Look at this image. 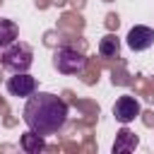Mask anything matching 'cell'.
<instances>
[{
    "mask_svg": "<svg viewBox=\"0 0 154 154\" xmlns=\"http://www.w3.org/2000/svg\"><path fill=\"white\" fill-rule=\"evenodd\" d=\"M103 24H106V29H108V31H116V29L120 26V17H118L116 12H108V14H106V19H103Z\"/></svg>",
    "mask_w": 154,
    "mask_h": 154,
    "instance_id": "cell-17",
    "label": "cell"
},
{
    "mask_svg": "<svg viewBox=\"0 0 154 154\" xmlns=\"http://www.w3.org/2000/svg\"><path fill=\"white\" fill-rule=\"evenodd\" d=\"M132 87H135V91H137L140 96H144L149 103H154V77H152V79H147L144 75H135Z\"/></svg>",
    "mask_w": 154,
    "mask_h": 154,
    "instance_id": "cell-12",
    "label": "cell"
},
{
    "mask_svg": "<svg viewBox=\"0 0 154 154\" xmlns=\"http://www.w3.org/2000/svg\"><path fill=\"white\" fill-rule=\"evenodd\" d=\"M128 46L132 51H147L154 46V29L144 26V24H135L128 31Z\"/></svg>",
    "mask_w": 154,
    "mask_h": 154,
    "instance_id": "cell-5",
    "label": "cell"
},
{
    "mask_svg": "<svg viewBox=\"0 0 154 154\" xmlns=\"http://www.w3.org/2000/svg\"><path fill=\"white\" fill-rule=\"evenodd\" d=\"M137 147V135L128 128H120L118 130V137L113 142V154H123V152H132Z\"/></svg>",
    "mask_w": 154,
    "mask_h": 154,
    "instance_id": "cell-8",
    "label": "cell"
},
{
    "mask_svg": "<svg viewBox=\"0 0 154 154\" xmlns=\"http://www.w3.org/2000/svg\"><path fill=\"white\" fill-rule=\"evenodd\" d=\"M87 60L89 58H84V53L72 46H60L53 53V67L60 75H79L87 67Z\"/></svg>",
    "mask_w": 154,
    "mask_h": 154,
    "instance_id": "cell-3",
    "label": "cell"
},
{
    "mask_svg": "<svg viewBox=\"0 0 154 154\" xmlns=\"http://www.w3.org/2000/svg\"><path fill=\"white\" fill-rule=\"evenodd\" d=\"M0 113H2V116H7V113H10V108H7V101H5V99H0Z\"/></svg>",
    "mask_w": 154,
    "mask_h": 154,
    "instance_id": "cell-22",
    "label": "cell"
},
{
    "mask_svg": "<svg viewBox=\"0 0 154 154\" xmlns=\"http://www.w3.org/2000/svg\"><path fill=\"white\" fill-rule=\"evenodd\" d=\"M70 5H72L75 10H82V7L87 5V0H70Z\"/></svg>",
    "mask_w": 154,
    "mask_h": 154,
    "instance_id": "cell-21",
    "label": "cell"
},
{
    "mask_svg": "<svg viewBox=\"0 0 154 154\" xmlns=\"http://www.w3.org/2000/svg\"><path fill=\"white\" fill-rule=\"evenodd\" d=\"M24 123L41 137L55 135L67 123V101L51 91H34L24 106Z\"/></svg>",
    "mask_w": 154,
    "mask_h": 154,
    "instance_id": "cell-1",
    "label": "cell"
},
{
    "mask_svg": "<svg viewBox=\"0 0 154 154\" xmlns=\"http://www.w3.org/2000/svg\"><path fill=\"white\" fill-rule=\"evenodd\" d=\"M79 75H82V82H84V84H96V82H99V75H101V60L89 58V60H87V67H84Z\"/></svg>",
    "mask_w": 154,
    "mask_h": 154,
    "instance_id": "cell-14",
    "label": "cell"
},
{
    "mask_svg": "<svg viewBox=\"0 0 154 154\" xmlns=\"http://www.w3.org/2000/svg\"><path fill=\"white\" fill-rule=\"evenodd\" d=\"M63 96H65V101H67V103H72V106H75V101H77V96H75V94H72L70 89H65V91H63Z\"/></svg>",
    "mask_w": 154,
    "mask_h": 154,
    "instance_id": "cell-19",
    "label": "cell"
},
{
    "mask_svg": "<svg viewBox=\"0 0 154 154\" xmlns=\"http://www.w3.org/2000/svg\"><path fill=\"white\" fill-rule=\"evenodd\" d=\"M75 106H77V108L87 116V120H84L87 125H91V123L99 118V103H96V101H89V99H77V101H75Z\"/></svg>",
    "mask_w": 154,
    "mask_h": 154,
    "instance_id": "cell-15",
    "label": "cell"
},
{
    "mask_svg": "<svg viewBox=\"0 0 154 154\" xmlns=\"http://www.w3.org/2000/svg\"><path fill=\"white\" fill-rule=\"evenodd\" d=\"M142 123H144L147 128H152V125H154V111H144V113H142Z\"/></svg>",
    "mask_w": 154,
    "mask_h": 154,
    "instance_id": "cell-18",
    "label": "cell"
},
{
    "mask_svg": "<svg viewBox=\"0 0 154 154\" xmlns=\"http://www.w3.org/2000/svg\"><path fill=\"white\" fill-rule=\"evenodd\" d=\"M113 116H116V120L123 123V125L132 123V120L140 116V103H137V99L130 96V94L120 96V99L113 103Z\"/></svg>",
    "mask_w": 154,
    "mask_h": 154,
    "instance_id": "cell-4",
    "label": "cell"
},
{
    "mask_svg": "<svg viewBox=\"0 0 154 154\" xmlns=\"http://www.w3.org/2000/svg\"><path fill=\"white\" fill-rule=\"evenodd\" d=\"M111 82L113 84H118V87H125V84H132V79H130V75L125 72V60H113V65H111Z\"/></svg>",
    "mask_w": 154,
    "mask_h": 154,
    "instance_id": "cell-13",
    "label": "cell"
},
{
    "mask_svg": "<svg viewBox=\"0 0 154 154\" xmlns=\"http://www.w3.org/2000/svg\"><path fill=\"white\" fill-rule=\"evenodd\" d=\"M58 29H60V31H72V34H79V31L84 29V17L79 14V10L63 12V17L58 19Z\"/></svg>",
    "mask_w": 154,
    "mask_h": 154,
    "instance_id": "cell-7",
    "label": "cell"
},
{
    "mask_svg": "<svg viewBox=\"0 0 154 154\" xmlns=\"http://www.w3.org/2000/svg\"><path fill=\"white\" fill-rule=\"evenodd\" d=\"M19 36V26L12 19H2L0 17V48H7L10 43H14Z\"/></svg>",
    "mask_w": 154,
    "mask_h": 154,
    "instance_id": "cell-10",
    "label": "cell"
},
{
    "mask_svg": "<svg viewBox=\"0 0 154 154\" xmlns=\"http://www.w3.org/2000/svg\"><path fill=\"white\" fill-rule=\"evenodd\" d=\"M7 91L12 96H31L36 91V77L26 72H14V77L7 79Z\"/></svg>",
    "mask_w": 154,
    "mask_h": 154,
    "instance_id": "cell-6",
    "label": "cell"
},
{
    "mask_svg": "<svg viewBox=\"0 0 154 154\" xmlns=\"http://www.w3.org/2000/svg\"><path fill=\"white\" fill-rule=\"evenodd\" d=\"M34 2H36V7H38V10H46V7H51V5H53L51 0H34Z\"/></svg>",
    "mask_w": 154,
    "mask_h": 154,
    "instance_id": "cell-20",
    "label": "cell"
},
{
    "mask_svg": "<svg viewBox=\"0 0 154 154\" xmlns=\"http://www.w3.org/2000/svg\"><path fill=\"white\" fill-rule=\"evenodd\" d=\"M19 144H22V149H24V152H29V154H36V152L46 149L43 137H41V135H36L34 130L24 132V135H22V140H19Z\"/></svg>",
    "mask_w": 154,
    "mask_h": 154,
    "instance_id": "cell-11",
    "label": "cell"
},
{
    "mask_svg": "<svg viewBox=\"0 0 154 154\" xmlns=\"http://www.w3.org/2000/svg\"><path fill=\"white\" fill-rule=\"evenodd\" d=\"M43 43L51 46V48L60 46V29H51V31H46V34H43Z\"/></svg>",
    "mask_w": 154,
    "mask_h": 154,
    "instance_id": "cell-16",
    "label": "cell"
},
{
    "mask_svg": "<svg viewBox=\"0 0 154 154\" xmlns=\"http://www.w3.org/2000/svg\"><path fill=\"white\" fill-rule=\"evenodd\" d=\"M118 53H120V38L113 31H108L99 41V55L101 58H118Z\"/></svg>",
    "mask_w": 154,
    "mask_h": 154,
    "instance_id": "cell-9",
    "label": "cell"
},
{
    "mask_svg": "<svg viewBox=\"0 0 154 154\" xmlns=\"http://www.w3.org/2000/svg\"><path fill=\"white\" fill-rule=\"evenodd\" d=\"M0 2H2V0H0Z\"/></svg>",
    "mask_w": 154,
    "mask_h": 154,
    "instance_id": "cell-25",
    "label": "cell"
},
{
    "mask_svg": "<svg viewBox=\"0 0 154 154\" xmlns=\"http://www.w3.org/2000/svg\"><path fill=\"white\" fill-rule=\"evenodd\" d=\"M103 2H113V0H103Z\"/></svg>",
    "mask_w": 154,
    "mask_h": 154,
    "instance_id": "cell-24",
    "label": "cell"
},
{
    "mask_svg": "<svg viewBox=\"0 0 154 154\" xmlns=\"http://www.w3.org/2000/svg\"><path fill=\"white\" fill-rule=\"evenodd\" d=\"M31 63H34V51L24 41L10 43L0 55V65L5 70H10V72H26L31 67Z\"/></svg>",
    "mask_w": 154,
    "mask_h": 154,
    "instance_id": "cell-2",
    "label": "cell"
},
{
    "mask_svg": "<svg viewBox=\"0 0 154 154\" xmlns=\"http://www.w3.org/2000/svg\"><path fill=\"white\" fill-rule=\"evenodd\" d=\"M51 2H53V5H58V7H63V5H65V2H70V0H51Z\"/></svg>",
    "mask_w": 154,
    "mask_h": 154,
    "instance_id": "cell-23",
    "label": "cell"
}]
</instances>
